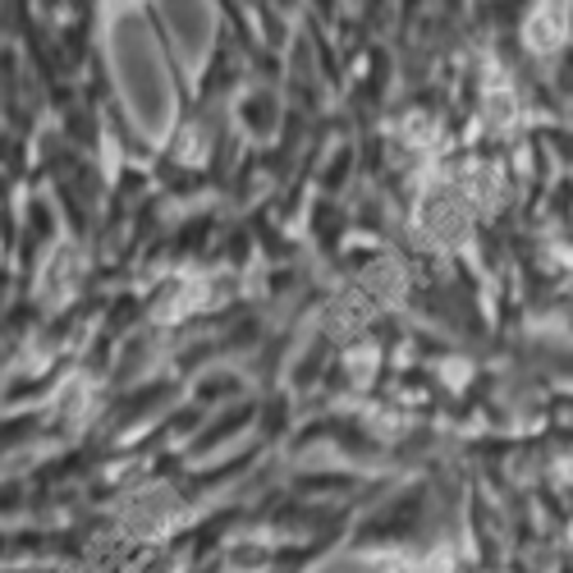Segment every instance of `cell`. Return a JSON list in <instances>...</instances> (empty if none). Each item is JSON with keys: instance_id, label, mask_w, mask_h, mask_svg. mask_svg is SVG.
<instances>
[{"instance_id": "9c48e42d", "label": "cell", "mask_w": 573, "mask_h": 573, "mask_svg": "<svg viewBox=\"0 0 573 573\" xmlns=\"http://www.w3.org/2000/svg\"><path fill=\"white\" fill-rule=\"evenodd\" d=\"M514 97H510V88H491L486 92V101H482V115H486V125L495 129V134H505L510 125H514Z\"/></svg>"}, {"instance_id": "ba28073f", "label": "cell", "mask_w": 573, "mask_h": 573, "mask_svg": "<svg viewBox=\"0 0 573 573\" xmlns=\"http://www.w3.org/2000/svg\"><path fill=\"white\" fill-rule=\"evenodd\" d=\"M202 298H207L202 280H179V285L170 289V298L161 303V317H166V322H175V317H184V313L202 308Z\"/></svg>"}, {"instance_id": "8992f818", "label": "cell", "mask_w": 573, "mask_h": 573, "mask_svg": "<svg viewBox=\"0 0 573 573\" xmlns=\"http://www.w3.org/2000/svg\"><path fill=\"white\" fill-rule=\"evenodd\" d=\"M404 289H408V280H404V271H399L395 261H376V266H367L363 294H367L372 303H399Z\"/></svg>"}, {"instance_id": "52a82bcc", "label": "cell", "mask_w": 573, "mask_h": 573, "mask_svg": "<svg viewBox=\"0 0 573 573\" xmlns=\"http://www.w3.org/2000/svg\"><path fill=\"white\" fill-rule=\"evenodd\" d=\"M560 37H564V10L560 6H542L527 19V47L532 51H555Z\"/></svg>"}, {"instance_id": "6da1fadb", "label": "cell", "mask_w": 573, "mask_h": 573, "mask_svg": "<svg viewBox=\"0 0 573 573\" xmlns=\"http://www.w3.org/2000/svg\"><path fill=\"white\" fill-rule=\"evenodd\" d=\"M413 225H417V235H423L427 248L449 253V248H458V244L468 239L473 207H468V198L458 194V188H449V184H427L423 198H417Z\"/></svg>"}, {"instance_id": "30bf717a", "label": "cell", "mask_w": 573, "mask_h": 573, "mask_svg": "<svg viewBox=\"0 0 573 573\" xmlns=\"http://www.w3.org/2000/svg\"><path fill=\"white\" fill-rule=\"evenodd\" d=\"M399 142H408V147H413V157H423V151H432V147H436V129H432L427 115H408L404 129H399Z\"/></svg>"}, {"instance_id": "3957f363", "label": "cell", "mask_w": 573, "mask_h": 573, "mask_svg": "<svg viewBox=\"0 0 573 573\" xmlns=\"http://www.w3.org/2000/svg\"><path fill=\"white\" fill-rule=\"evenodd\" d=\"M454 188L468 198V207H482V211H495V207H501V198H505L501 170L486 166V161H464V166H458Z\"/></svg>"}, {"instance_id": "7a4b0ae2", "label": "cell", "mask_w": 573, "mask_h": 573, "mask_svg": "<svg viewBox=\"0 0 573 573\" xmlns=\"http://www.w3.org/2000/svg\"><path fill=\"white\" fill-rule=\"evenodd\" d=\"M179 501L166 491V486H147V491H134L129 501L120 505V523L129 537H161L166 527L179 523Z\"/></svg>"}, {"instance_id": "277c9868", "label": "cell", "mask_w": 573, "mask_h": 573, "mask_svg": "<svg viewBox=\"0 0 573 573\" xmlns=\"http://www.w3.org/2000/svg\"><path fill=\"white\" fill-rule=\"evenodd\" d=\"M73 289H79V257H73V248H60L56 261L47 266L42 285H37V298H42L47 308H60V303L73 298Z\"/></svg>"}, {"instance_id": "5b68a950", "label": "cell", "mask_w": 573, "mask_h": 573, "mask_svg": "<svg viewBox=\"0 0 573 573\" xmlns=\"http://www.w3.org/2000/svg\"><path fill=\"white\" fill-rule=\"evenodd\" d=\"M367 317H372V298L363 294V289H349L344 298H335L330 308H326V326H330V335H358L363 326H367Z\"/></svg>"}]
</instances>
